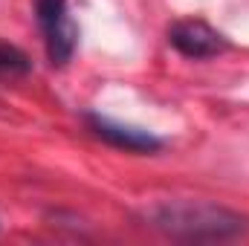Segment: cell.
Returning <instances> with one entry per match:
<instances>
[{"instance_id": "obj_1", "label": "cell", "mask_w": 249, "mask_h": 246, "mask_svg": "<svg viewBox=\"0 0 249 246\" xmlns=\"http://www.w3.org/2000/svg\"><path fill=\"white\" fill-rule=\"evenodd\" d=\"M148 220L177 241H229L249 229L247 217L212 203H162L148 211Z\"/></svg>"}, {"instance_id": "obj_2", "label": "cell", "mask_w": 249, "mask_h": 246, "mask_svg": "<svg viewBox=\"0 0 249 246\" xmlns=\"http://www.w3.org/2000/svg\"><path fill=\"white\" fill-rule=\"evenodd\" d=\"M38 29L44 35L47 58L53 67H67L78 47V23L67 12V0H32Z\"/></svg>"}, {"instance_id": "obj_3", "label": "cell", "mask_w": 249, "mask_h": 246, "mask_svg": "<svg viewBox=\"0 0 249 246\" xmlns=\"http://www.w3.org/2000/svg\"><path fill=\"white\" fill-rule=\"evenodd\" d=\"M84 124L87 130L102 139L105 145L110 148H119L127 154H157L165 148V139H160L157 133L145 130V127H133V124H122L110 116H102V113H84Z\"/></svg>"}, {"instance_id": "obj_4", "label": "cell", "mask_w": 249, "mask_h": 246, "mask_svg": "<svg viewBox=\"0 0 249 246\" xmlns=\"http://www.w3.org/2000/svg\"><path fill=\"white\" fill-rule=\"evenodd\" d=\"M168 44L188 61H206V58H214L232 47L223 32H217L206 20H194V18L177 20L168 29Z\"/></svg>"}, {"instance_id": "obj_5", "label": "cell", "mask_w": 249, "mask_h": 246, "mask_svg": "<svg viewBox=\"0 0 249 246\" xmlns=\"http://www.w3.org/2000/svg\"><path fill=\"white\" fill-rule=\"evenodd\" d=\"M29 70H32V61L23 50L0 41V78H23L29 75Z\"/></svg>"}]
</instances>
